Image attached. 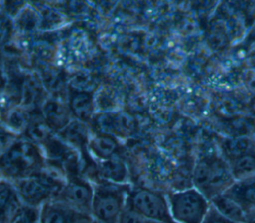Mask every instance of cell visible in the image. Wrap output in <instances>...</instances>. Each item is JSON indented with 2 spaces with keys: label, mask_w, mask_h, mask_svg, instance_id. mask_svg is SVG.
Listing matches in <instances>:
<instances>
[{
  "label": "cell",
  "mask_w": 255,
  "mask_h": 223,
  "mask_svg": "<svg viewBox=\"0 0 255 223\" xmlns=\"http://www.w3.org/2000/svg\"><path fill=\"white\" fill-rule=\"evenodd\" d=\"M235 181L229 163L221 153L209 152L199 157L193 168V187L209 200L225 192Z\"/></svg>",
  "instance_id": "obj_1"
},
{
  "label": "cell",
  "mask_w": 255,
  "mask_h": 223,
  "mask_svg": "<svg viewBox=\"0 0 255 223\" xmlns=\"http://www.w3.org/2000/svg\"><path fill=\"white\" fill-rule=\"evenodd\" d=\"M45 158L40 146L30 140H17L2 152L1 171L3 178L16 181L41 173Z\"/></svg>",
  "instance_id": "obj_2"
},
{
  "label": "cell",
  "mask_w": 255,
  "mask_h": 223,
  "mask_svg": "<svg viewBox=\"0 0 255 223\" xmlns=\"http://www.w3.org/2000/svg\"><path fill=\"white\" fill-rule=\"evenodd\" d=\"M91 215L98 223H118L127 206L128 188L126 184L104 182L94 185Z\"/></svg>",
  "instance_id": "obj_3"
},
{
  "label": "cell",
  "mask_w": 255,
  "mask_h": 223,
  "mask_svg": "<svg viewBox=\"0 0 255 223\" xmlns=\"http://www.w3.org/2000/svg\"><path fill=\"white\" fill-rule=\"evenodd\" d=\"M59 176L48 173L46 168L39 174L12 181L23 204L40 208L46 202L56 199L65 184Z\"/></svg>",
  "instance_id": "obj_4"
},
{
  "label": "cell",
  "mask_w": 255,
  "mask_h": 223,
  "mask_svg": "<svg viewBox=\"0 0 255 223\" xmlns=\"http://www.w3.org/2000/svg\"><path fill=\"white\" fill-rule=\"evenodd\" d=\"M169 210L176 223H203L211 202L195 187L166 195Z\"/></svg>",
  "instance_id": "obj_5"
},
{
  "label": "cell",
  "mask_w": 255,
  "mask_h": 223,
  "mask_svg": "<svg viewBox=\"0 0 255 223\" xmlns=\"http://www.w3.org/2000/svg\"><path fill=\"white\" fill-rule=\"evenodd\" d=\"M127 204L158 223H176L170 213L167 197L161 192L148 188L128 191Z\"/></svg>",
  "instance_id": "obj_6"
},
{
  "label": "cell",
  "mask_w": 255,
  "mask_h": 223,
  "mask_svg": "<svg viewBox=\"0 0 255 223\" xmlns=\"http://www.w3.org/2000/svg\"><path fill=\"white\" fill-rule=\"evenodd\" d=\"M94 190V185L87 179L70 175L66 178L62 191L56 199L77 212L91 214Z\"/></svg>",
  "instance_id": "obj_7"
},
{
  "label": "cell",
  "mask_w": 255,
  "mask_h": 223,
  "mask_svg": "<svg viewBox=\"0 0 255 223\" xmlns=\"http://www.w3.org/2000/svg\"><path fill=\"white\" fill-rule=\"evenodd\" d=\"M98 132L110 134L116 138L129 136L134 130V122L128 114L121 112H103L95 118Z\"/></svg>",
  "instance_id": "obj_8"
},
{
  "label": "cell",
  "mask_w": 255,
  "mask_h": 223,
  "mask_svg": "<svg viewBox=\"0 0 255 223\" xmlns=\"http://www.w3.org/2000/svg\"><path fill=\"white\" fill-rule=\"evenodd\" d=\"M255 151L253 135L226 136L220 141V153L228 163Z\"/></svg>",
  "instance_id": "obj_9"
},
{
  "label": "cell",
  "mask_w": 255,
  "mask_h": 223,
  "mask_svg": "<svg viewBox=\"0 0 255 223\" xmlns=\"http://www.w3.org/2000/svg\"><path fill=\"white\" fill-rule=\"evenodd\" d=\"M223 193L238 202L246 210L250 218V214L255 210V176L235 180Z\"/></svg>",
  "instance_id": "obj_10"
},
{
  "label": "cell",
  "mask_w": 255,
  "mask_h": 223,
  "mask_svg": "<svg viewBox=\"0 0 255 223\" xmlns=\"http://www.w3.org/2000/svg\"><path fill=\"white\" fill-rule=\"evenodd\" d=\"M69 109L75 119L85 123L90 121L95 112L93 94L84 90H72L69 97Z\"/></svg>",
  "instance_id": "obj_11"
},
{
  "label": "cell",
  "mask_w": 255,
  "mask_h": 223,
  "mask_svg": "<svg viewBox=\"0 0 255 223\" xmlns=\"http://www.w3.org/2000/svg\"><path fill=\"white\" fill-rule=\"evenodd\" d=\"M42 112L47 125L50 127V129L57 132H60L72 121V112L69 107L59 101H47L43 106Z\"/></svg>",
  "instance_id": "obj_12"
},
{
  "label": "cell",
  "mask_w": 255,
  "mask_h": 223,
  "mask_svg": "<svg viewBox=\"0 0 255 223\" xmlns=\"http://www.w3.org/2000/svg\"><path fill=\"white\" fill-rule=\"evenodd\" d=\"M119 149L118 138L98 132L93 136H90L88 143V150L95 156L98 161L110 159L117 155Z\"/></svg>",
  "instance_id": "obj_13"
},
{
  "label": "cell",
  "mask_w": 255,
  "mask_h": 223,
  "mask_svg": "<svg viewBox=\"0 0 255 223\" xmlns=\"http://www.w3.org/2000/svg\"><path fill=\"white\" fill-rule=\"evenodd\" d=\"M77 211L58 199H53L40 207V223H71Z\"/></svg>",
  "instance_id": "obj_14"
},
{
  "label": "cell",
  "mask_w": 255,
  "mask_h": 223,
  "mask_svg": "<svg viewBox=\"0 0 255 223\" xmlns=\"http://www.w3.org/2000/svg\"><path fill=\"white\" fill-rule=\"evenodd\" d=\"M58 135L59 138L70 147L79 150L88 149L90 135L85 122L73 119L64 129L58 132Z\"/></svg>",
  "instance_id": "obj_15"
},
{
  "label": "cell",
  "mask_w": 255,
  "mask_h": 223,
  "mask_svg": "<svg viewBox=\"0 0 255 223\" xmlns=\"http://www.w3.org/2000/svg\"><path fill=\"white\" fill-rule=\"evenodd\" d=\"M22 204L14 183L8 179L2 178L0 184L1 223H7L9 218Z\"/></svg>",
  "instance_id": "obj_16"
},
{
  "label": "cell",
  "mask_w": 255,
  "mask_h": 223,
  "mask_svg": "<svg viewBox=\"0 0 255 223\" xmlns=\"http://www.w3.org/2000/svg\"><path fill=\"white\" fill-rule=\"evenodd\" d=\"M210 202L211 205L224 217L238 223H249V217L246 210L225 193L215 196Z\"/></svg>",
  "instance_id": "obj_17"
},
{
  "label": "cell",
  "mask_w": 255,
  "mask_h": 223,
  "mask_svg": "<svg viewBox=\"0 0 255 223\" xmlns=\"http://www.w3.org/2000/svg\"><path fill=\"white\" fill-rule=\"evenodd\" d=\"M97 170L105 182L125 184L128 179V168L125 162L117 155L107 160L98 161Z\"/></svg>",
  "instance_id": "obj_18"
},
{
  "label": "cell",
  "mask_w": 255,
  "mask_h": 223,
  "mask_svg": "<svg viewBox=\"0 0 255 223\" xmlns=\"http://www.w3.org/2000/svg\"><path fill=\"white\" fill-rule=\"evenodd\" d=\"M235 180L255 176V151L229 163Z\"/></svg>",
  "instance_id": "obj_19"
},
{
  "label": "cell",
  "mask_w": 255,
  "mask_h": 223,
  "mask_svg": "<svg viewBox=\"0 0 255 223\" xmlns=\"http://www.w3.org/2000/svg\"><path fill=\"white\" fill-rule=\"evenodd\" d=\"M7 223H40V208L22 204Z\"/></svg>",
  "instance_id": "obj_20"
},
{
  "label": "cell",
  "mask_w": 255,
  "mask_h": 223,
  "mask_svg": "<svg viewBox=\"0 0 255 223\" xmlns=\"http://www.w3.org/2000/svg\"><path fill=\"white\" fill-rule=\"evenodd\" d=\"M118 223H158L155 222L143 214L139 213L135 209L131 208L127 204L125 209L120 215V218L118 220Z\"/></svg>",
  "instance_id": "obj_21"
},
{
  "label": "cell",
  "mask_w": 255,
  "mask_h": 223,
  "mask_svg": "<svg viewBox=\"0 0 255 223\" xmlns=\"http://www.w3.org/2000/svg\"><path fill=\"white\" fill-rule=\"evenodd\" d=\"M28 121V118L25 114V112H23L22 111L16 110L11 112V113L8 116V122L7 124L12 128V129H23V127L26 126Z\"/></svg>",
  "instance_id": "obj_22"
},
{
  "label": "cell",
  "mask_w": 255,
  "mask_h": 223,
  "mask_svg": "<svg viewBox=\"0 0 255 223\" xmlns=\"http://www.w3.org/2000/svg\"><path fill=\"white\" fill-rule=\"evenodd\" d=\"M203 223H238L234 222L226 217H224L222 214H220L212 205L210 206V209L206 215V218Z\"/></svg>",
  "instance_id": "obj_23"
},
{
  "label": "cell",
  "mask_w": 255,
  "mask_h": 223,
  "mask_svg": "<svg viewBox=\"0 0 255 223\" xmlns=\"http://www.w3.org/2000/svg\"><path fill=\"white\" fill-rule=\"evenodd\" d=\"M243 84L247 91L255 96V68H247L243 72Z\"/></svg>",
  "instance_id": "obj_24"
},
{
  "label": "cell",
  "mask_w": 255,
  "mask_h": 223,
  "mask_svg": "<svg viewBox=\"0 0 255 223\" xmlns=\"http://www.w3.org/2000/svg\"><path fill=\"white\" fill-rule=\"evenodd\" d=\"M71 223H98L91 214L76 212Z\"/></svg>",
  "instance_id": "obj_25"
},
{
  "label": "cell",
  "mask_w": 255,
  "mask_h": 223,
  "mask_svg": "<svg viewBox=\"0 0 255 223\" xmlns=\"http://www.w3.org/2000/svg\"><path fill=\"white\" fill-rule=\"evenodd\" d=\"M249 107H250V112H251V113H252L253 115H255V96L251 99V102H250Z\"/></svg>",
  "instance_id": "obj_26"
},
{
  "label": "cell",
  "mask_w": 255,
  "mask_h": 223,
  "mask_svg": "<svg viewBox=\"0 0 255 223\" xmlns=\"http://www.w3.org/2000/svg\"><path fill=\"white\" fill-rule=\"evenodd\" d=\"M253 137H254V139H255V133H253Z\"/></svg>",
  "instance_id": "obj_27"
}]
</instances>
